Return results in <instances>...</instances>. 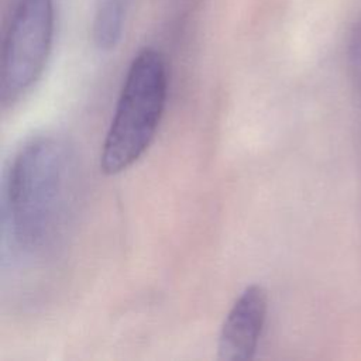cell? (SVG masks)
<instances>
[{
	"label": "cell",
	"mask_w": 361,
	"mask_h": 361,
	"mask_svg": "<svg viewBox=\"0 0 361 361\" xmlns=\"http://www.w3.org/2000/svg\"><path fill=\"white\" fill-rule=\"evenodd\" d=\"M79 192L78 162L61 137L28 140L13 157L3 180L1 233L23 261L54 255L72 227Z\"/></svg>",
	"instance_id": "6da1fadb"
},
{
	"label": "cell",
	"mask_w": 361,
	"mask_h": 361,
	"mask_svg": "<svg viewBox=\"0 0 361 361\" xmlns=\"http://www.w3.org/2000/svg\"><path fill=\"white\" fill-rule=\"evenodd\" d=\"M166 59L155 48H142L131 61L107 130L100 169L117 175L137 162L152 142L168 96Z\"/></svg>",
	"instance_id": "7a4b0ae2"
},
{
	"label": "cell",
	"mask_w": 361,
	"mask_h": 361,
	"mask_svg": "<svg viewBox=\"0 0 361 361\" xmlns=\"http://www.w3.org/2000/svg\"><path fill=\"white\" fill-rule=\"evenodd\" d=\"M55 34L54 0H20L7 28L0 73V102L11 107L41 78Z\"/></svg>",
	"instance_id": "3957f363"
},
{
	"label": "cell",
	"mask_w": 361,
	"mask_h": 361,
	"mask_svg": "<svg viewBox=\"0 0 361 361\" xmlns=\"http://www.w3.org/2000/svg\"><path fill=\"white\" fill-rule=\"evenodd\" d=\"M268 313L267 290L247 286L228 310L219 334L217 353L224 361L251 360L258 348Z\"/></svg>",
	"instance_id": "277c9868"
},
{
	"label": "cell",
	"mask_w": 361,
	"mask_h": 361,
	"mask_svg": "<svg viewBox=\"0 0 361 361\" xmlns=\"http://www.w3.org/2000/svg\"><path fill=\"white\" fill-rule=\"evenodd\" d=\"M127 13L126 0H100L92 25L93 42L100 51H110L121 39Z\"/></svg>",
	"instance_id": "5b68a950"
},
{
	"label": "cell",
	"mask_w": 361,
	"mask_h": 361,
	"mask_svg": "<svg viewBox=\"0 0 361 361\" xmlns=\"http://www.w3.org/2000/svg\"><path fill=\"white\" fill-rule=\"evenodd\" d=\"M350 61H351V71H353L355 86L361 93V21L354 30V34L351 38Z\"/></svg>",
	"instance_id": "8992f818"
}]
</instances>
